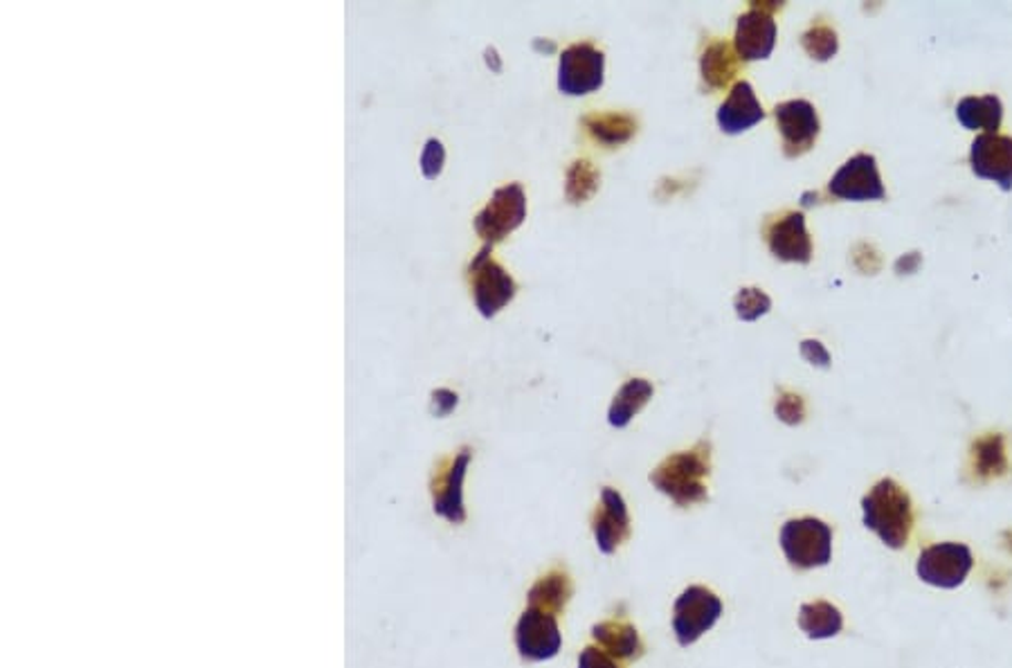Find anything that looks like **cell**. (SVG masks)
<instances>
[{
	"label": "cell",
	"instance_id": "cell-1",
	"mask_svg": "<svg viewBox=\"0 0 1012 668\" xmlns=\"http://www.w3.org/2000/svg\"><path fill=\"white\" fill-rule=\"evenodd\" d=\"M711 473V443L698 441L691 450L666 457L650 473V484L678 507L707 500L705 480Z\"/></svg>",
	"mask_w": 1012,
	"mask_h": 668
},
{
	"label": "cell",
	"instance_id": "cell-2",
	"mask_svg": "<svg viewBox=\"0 0 1012 668\" xmlns=\"http://www.w3.org/2000/svg\"><path fill=\"white\" fill-rule=\"evenodd\" d=\"M864 524L877 533L887 547L903 550L914 526V509L907 491L894 482H877L862 500Z\"/></svg>",
	"mask_w": 1012,
	"mask_h": 668
},
{
	"label": "cell",
	"instance_id": "cell-3",
	"mask_svg": "<svg viewBox=\"0 0 1012 668\" xmlns=\"http://www.w3.org/2000/svg\"><path fill=\"white\" fill-rule=\"evenodd\" d=\"M781 547L796 570L824 567L833 556V531L817 518L790 520L781 529Z\"/></svg>",
	"mask_w": 1012,
	"mask_h": 668
},
{
	"label": "cell",
	"instance_id": "cell-4",
	"mask_svg": "<svg viewBox=\"0 0 1012 668\" xmlns=\"http://www.w3.org/2000/svg\"><path fill=\"white\" fill-rule=\"evenodd\" d=\"M720 615H722L720 598L702 585H691L678 596V601H675V608H672L675 637H678L680 646H691L716 626Z\"/></svg>",
	"mask_w": 1012,
	"mask_h": 668
},
{
	"label": "cell",
	"instance_id": "cell-5",
	"mask_svg": "<svg viewBox=\"0 0 1012 668\" xmlns=\"http://www.w3.org/2000/svg\"><path fill=\"white\" fill-rule=\"evenodd\" d=\"M605 56L592 43H574L559 61V91L572 97L594 93L603 86Z\"/></svg>",
	"mask_w": 1012,
	"mask_h": 668
},
{
	"label": "cell",
	"instance_id": "cell-6",
	"mask_svg": "<svg viewBox=\"0 0 1012 668\" xmlns=\"http://www.w3.org/2000/svg\"><path fill=\"white\" fill-rule=\"evenodd\" d=\"M781 10V3H752V8L738 17L733 48L740 61H759L768 59L776 43V21L774 12Z\"/></svg>",
	"mask_w": 1012,
	"mask_h": 668
},
{
	"label": "cell",
	"instance_id": "cell-7",
	"mask_svg": "<svg viewBox=\"0 0 1012 668\" xmlns=\"http://www.w3.org/2000/svg\"><path fill=\"white\" fill-rule=\"evenodd\" d=\"M972 565H974V559L966 545L940 543V545L927 547L920 554L916 572H918V578L925 581L927 585L954 589L968 578V574L972 572Z\"/></svg>",
	"mask_w": 1012,
	"mask_h": 668
},
{
	"label": "cell",
	"instance_id": "cell-8",
	"mask_svg": "<svg viewBox=\"0 0 1012 668\" xmlns=\"http://www.w3.org/2000/svg\"><path fill=\"white\" fill-rule=\"evenodd\" d=\"M491 246H484L482 252L470 263V282L472 293H476L478 309L484 317H493L504 304L515 298V282L502 269L498 261L491 259Z\"/></svg>",
	"mask_w": 1012,
	"mask_h": 668
},
{
	"label": "cell",
	"instance_id": "cell-9",
	"mask_svg": "<svg viewBox=\"0 0 1012 668\" xmlns=\"http://www.w3.org/2000/svg\"><path fill=\"white\" fill-rule=\"evenodd\" d=\"M526 219V196L524 189L513 182L507 187H500L491 203L478 215L476 219V230L478 234L487 241V246L502 241L509 232L522 226Z\"/></svg>",
	"mask_w": 1012,
	"mask_h": 668
},
{
	"label": "cell",
	"instance_id": "cell-10",
	"mask_svg": "<svg viewBox=\"0 0 1012 668\" xmlns=\"http://www.w3.org/2000/svg\"><path fill=\"white\" fill-rule=\"evenodd\" d=\"M774 117L783 138V154L799 158L815 147L820 136V115L805 100H790L774 108Z\"/></svg>",
	"mask_w": 1012,
	"mask_h": 668
},
{
	"label": "cell",
	"instance_id": "cell-11",
	"mask_svg": "<svg viewBox=\"0 0 1012 668\" xmlns=\"http://www.w3.org/2000/svg\"><path fill=\"white\" fill-rule=\"evenodd\" d=\"M561 630L554 615L526 608L515 628V646L526 661H547L561 650Z\"/></svg>",
	"mask_w": 1012,
	"mask_h": 668
},
{
	"label": "cell",
	"instance_id": "cell-12",
	"mask_svg": "<svg viewBox=\"0 0 1012 668\" xmlns=\"http://www.w3.org/2000/svg\"><path fill=\"white\" fill-rule=\"evenodd\" d=\"M828 191L844 200H883L887 196L877 163L868 154H857L846 160L833 176Z\"/></svg>",
	"mask_w": 1012,
	"mask_h": 668
},
{
	"label": "cell",
	"instance_id": "cell-13",
	"mask_svg": "<svg viewBox=\"0 0 1012 668\" xmlns=\"http://www.w3.org/2000/svg\"><path fill=\"white\" fill-rule=\"evenodd\" d=\"M592 531L603 554H615L630 539V515L619 491L603 489L601 504L592 513Z\"/></svg>",
	"mask_w": 1012,
	"mask_h": 668
},
{
	"label": "cell",
	"instance_id": "cell-14",
	"mask_svg": "<svg viewBox=\"0 0 1012 668\" xmlns=\"http://www.w3.org/2000/svg\"><path fill=\"white\" fill-rule=\"evenodd\" d=\"M972 171L979 178L994 180L1003 191L1012 189V138L999 133H983L970 152Z\"/></svg>",
	"mask_w": 1012,
	"mask_h": 668
},
{
	"label": "cell",
	"instance_id": "cell-15",
	"mask_svg": "<svg viewBox=\"0 0 1012 668\" xmlns=\"http://www.w3.org/2000/svg\"><path fill=\"white\" fill-rule=\"evenodd\" d=\"M765 241L772 254L781 261L807 263L813 259V241L805 230V217L801 212H785L765 228Z\"/></svg>",
	"mask_w": 1012,
	"mask_h": 668
},
{
	"label": "cell",
	"instance_id": "cell-16",
	"mask_svg": "<svg viewBox=\"0 0 1012 668\" xmlns=\"http://www.w3.org/2000/svg\"><path fill=\"white\" fill-rule=\"evenodd\" d=\"M763 117L765 111L750 82H738L718 108V124L729 136H738V133L752 128Z\"/></svg>",
	"mask_w": 1012,
	"mask_h": 668
},
{
	"label": "cell",
	"instance_id": "cell-17",
	"mask_svg": "<svg viewBox=\"0 0 1012 668\" xmlns=\"http://www.w3.org/2000/svg\"><path fill=\"white\" fill-rule=\"evenodd\" d=\"M468 459H470V452L463 450L461 455H457L450 466H448V471L441 473L435 484H432V495H435V511L439 515H444L446 520L450 522H461L466 518L463 513V502H461V482H463V476H466V466H468Z\"/></svg>",
	"mask_w": 1012,
	"mask_h": 668
},
{
	"label": "cell",
	"instance_id": "cell-18",
	"mask_svg": "<svg viewBox=\"0 0 1012 668\" xmlns=\"http://www.w3.org/2000/svg\"><path fill=\"white\" fill-rule=\"evenodd\" d=\"M592 639L617 661H633L644 655V641L637 628L628 622H601L592 626Z\"/></svg>",
	"mask_w": 1012,
	"mask_h": 668
},
{
	"label": "cell",
	"instance_id": "cell-19",
	"mask_svg": "<svg viewBox=\"0 0 1012 668\" xmlns=\"http://www.w3.org/2000/svg\"><path fill=\"white\" fill-rule=\"evenodd\" d=\"M572 594H574V585H572L570 574L565 570L556 567L533 583L526 598H529V608L543 610V613L556 617L565 610Z\"/></svg>",
	"mask_w": 1012,
	"mask_h": 668
},
{
	"label": "cell",
	"instance_id": "cell-20",
	"mask_svg": "<svg viewBox=\"0 0 1012 668\" xmlns=\"http://www.w3.org/2000/svg\"><path fill=\"white\" fill-rule=\"evenodd\" d=\"M738 69L740 56L735 54V48H731L727 41H711L700 56L702 82L711 91L727 88L738 75Z\"/></svg>",
	"mask_w": 1012,
	"mask_h": 668
},
{
	"label": "cell",
	"instance_id": "cell-21",
	"mask_svg": "<svg viewBox=\"0 0 1012 668\" xmlns=\"http://www.w3.org/2000/svg\"><path fill=\"white\" fill-rule=\"evenodd\" d=\"M585 131L605 147H619L637 133V119L626 113H590L581 119Z\"/></svg>",
	"mask_w": 1012,
	"mask_h": 668
},
{
	"label": "cell",
	"instance_id": "cell-22",
	"mask_svg": "<svg viewBox=\"0 0 1012 668\" xmlns=\"http://www.w3.org/2000/svg\"><path fill=\"white\" fill-rule=\"evenodd\" d=\"M959 122L970 131H988L997 133L1003 119V104L997 95L983 97H966L957 106Z\"/></svg>",
	"mask_w": 1012,
	"mask_h": 668
},
{
	"label": "cell",
	"instance_id": "cell-23",
	"mask_svg": "<svg viewBox=\"0 0 1012 668\" xmlns=\"http://www.w3.org/2000/svg\"><path fill=\"white\" fill-rule=\"evenodd\" d=\"M653 398V385L644 378H633L628 380L617 394L611 406V413H607V421L615 428H626L635 415L641 413V408Z\"/></svg>",
	"mask_w": 1012,
	"mask_h": 668
},
{
	"label": "cell",
	"instance_id": "cell-24",
	"mask_svg": "<svg viewBox=\"0 0 1012 668\" xmlns=\"http://www.w3.org/2000/svg\"><path fill=\"white\" fill-rule=\"evenodd\" d=\"M799 628L810 639H831L842 633L844 619L842 613L826 601H815V604H805L799 610Z\"/></svg>",
	"mask_w": 1012,
	"mask_h": 668
},
{
	"label": "cell",
	"instance_id": "cell-25",
	"mask_svg": "<svg viewBox=\"0 0 1012 668\" xmlns=\"http://www.w3.org/2000/svg\"><path fill=\"white\" fill-rule=\"evenodd\" d=\"M972 471L979 480L999 478L1008 471L1005 441L1001 435H988L972 446Z\"/></svg>",
	"mask_w": 1012,
	"mask_h": 668
},
{
	"label": "cell",
	"instance_id": "cell-26",
	"mask_svg": "<svg viewBox=\"0 0 1012 668\" xmlns=\"http://www.w3.org/2000/svg\"><path fill=\"white\" fill-rule=\"evenodd\" d=\"M598 189V171L594 169L592 163L587 160H576L567 169V180H565V196L572 206L585 203L587 198L594 196Z\"/></svg>",
	"mask_w": 1012,
	"mask_h": 668
},
{
	"label": "cell",
	"instance_id": "cell-27",
	"mask_svg": "<svg viewBox=\"0 0 1012 668\" xmlns=\"http://www.w3.org/2000/svg\"><path fill=\"white\" fill-rule=\"evenodd\" d=\"M801 43H803L805 52H807L810 56H813V59H817V61H828V59H833V56L837 54V48H839V43H837V32H835L831 25H826V23H817V25L810 28V30L801 36Z\"/></svg>",
	"mask_w": 1012,
	"mask_h": 668
},
{
	"label": "cell",
	"instance_id": "cell-28",
	"mask_svg": "<svg viewBox=\"0 0 1012 668\" xmlns=\"http://www.w3.org/2000/svg\"><path fill=\"white\" fill-rule=\"evenodd\" d=\"M733 309L742 322H754L772 309V300L761 289H740L733 298Z\"/></svg>",
	"mask_w": 1012,
	"mask_h": 668
},
{
	"label": "cell",
	"instance_id": "cell-29",
	"mask_svg": "<svg viewBox=\"0 0 1012 668\" xmlns=\"http://www.w3.org/2000/svg\"><path fill=\"white\" fill-rule=\"evenodd\" d=\"M776 417L787 424V426H796L805 419V404H803V398L794 392H787V389H781L779 392V400H776Z\"/></svg>",
	"mask_w": 1012,
	"mask_h": 668
},
{
	"label": "cell",
	"instance_id": "cell-30",
	"mask_svg": "<svg viewBox=\"0 0 1012 668\" xmlns=\"http://www.w3.org/2000/svg\"><path fill=\"white\" fill-rule=\"evenodd\" d=\"M578 668H622V666L615 657H611L598 646H587L578 657Z\"/></svg>",
	"mask_w": 1012,
	"mask_h": 668
},
{
	"label": "cell",
	"instance_id": "cell-31",
	"mask_svg": "<svg viewBox=\"0 0 1012 668\" xmlns=\"http://www.w3.org/2000/svg\"><path fill=\"white\" fill-rule=\"evenodd\" d=\"M444 165V147L437 140H430L424 156H421V167L428 178H435L441 171Z\"/></svg>",
	"mask_w": 1012,
	"mask_h": 668
},
{
	"label": "cell",
	"instance_id": "cell-32",
	"mask_svg": "<svg viewBox=\"0 0 1012 668\" xmlns=\"http://www.w3.org/2000/svg\"><path fill=\"white\" fill-rule=\"evenodd\" d=\"M801 356H803L810 365H817V367H824V369L831 367V356H828V352L824 349V345L817 343V341H803V343H801Z\"/></svg>",
	"mask_w": 1012,
	"mask_h": 668
},
{
	"label": "cell",
	"instance_id": "cell-33",
	"mask_svg": "<svg viewBox=\"0 0 1012 668\" xmlns=\"http://www.w3.org/2000/svg\"><path fill=\"white\" fill-rule=\"evenodd\" d=\"M435 404L441 406L437 413L446 415L457 406V396L452 392H448V389H439V392H435Z\"/></svg>",
	"mask_w": 1012,
	"mask_h": 668
},
{
	"label": "cell",
	"instance_id": "cell-34",
	"mask_svg": "<svg viewBox=\"0 0 1012 668\" xmlns=\"http://www.w3.org/2000/svg\"><path fill=\"white\" fill-rule=\"evenodd\" d=\"M535 48H538V50H545V52H554V50H556V43H540V41H535Z\"/></svg>",
	"mask_w": 1012,
	"mask_h": 668
}]
</instances>
